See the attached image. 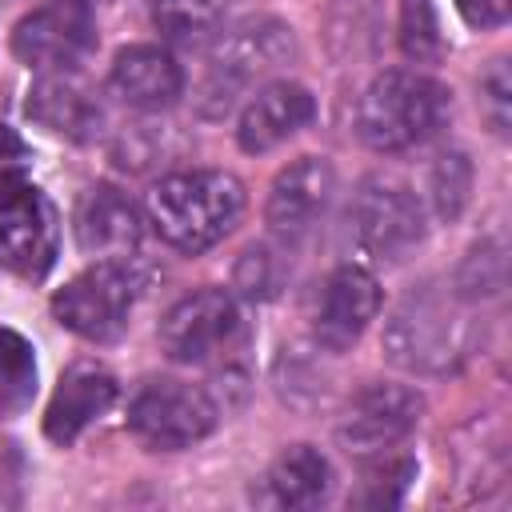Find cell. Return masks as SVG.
Listing matches in <instances>:
<instances>
[{"mask_svg": "<svg viewBox=\"0 0 512 512\" xmlns=\"http://www.w3.org/2000/svg\"><path fill=\"white\" fill-rule=\"evenodd\" d=\"M244 204H248L244 184L232 172L192 168V172H172L156 180L144 200V216L164 244L196 256L220 244L236 228V220L244 216Z\"/></svg>", "mask_w": 512, "mask_h": 512, "instance_id": "cell-1", "label": "cell"}, {"mask_svg": "<svg viewBox=\"0 0 512 512\" xmlns=\"http://www.w3.org/2000/svg\"><path fill=\"white\" fill-rule=\"evenodd\" d=\"M472 348V320L460 308V296H448L432 284L404 292L384 324V356L416 376H444L460 368Z\"/></svg>", "mask_w": 512, "mask_h": 512, "instance_id": "cell-2", "label": "cell"}, {"mask_svg": "<svg viewBox=\"0 0 512 512\" xmlns=\"http://www.w3.org/2000/svg\"><path fill=\"white\" fill-rule=\"evenodd\" d=\"M452 112V96L440 80L420 72H380L356 100L352 128L376 152H404L432 140Z\"/></svg>", "mask_w": 512, "mask_h": 512, "instance_id": "cell-3", "label": "cell"}, {"mask_svg": "<svg viewBox=\"0 0 512 512\" xmlns=\"http://www.w3.org/2000/svg\"><path fill=\"white\" fill-rule=\"evenodd\" d=\"M292 56H296V36L284 20L252 16V20L236 24L232 32L220 36V44L208 56V68H204V80L196 92V108L204 116H224L244 96V88H252L268 72L284 68Z\"/></svg>", "mask_w": 512, "mask_h": 512, "instance_id": "cell-4", "label": "cell"}, {"mask_svg": "<svg viewBox=\"0 0 512 512\" xmlns=\"http://www.w3.org/2000/svg\"><path fill=\"white\" fill-rule=\"evenodd\" d=\"M140 292H144V276L136 272V264L124 256H112V260H100V264L84 268L80 276H72L52 296V316L68 332H76L92 344H108L128 328V316H132Z\"/></svg>", "mask_w": 512, "mask_h": 512, "instance_id": "cell-5", "label": "cell"}, {"mask_svg": "<svg viewBox=\"0 0 512 512\" xmlns=\"http://www.w3.org/2000/svg\"><path fill=\"white\" fill-rule=\"evenodd\" d=\"M216 420H220V408L212 404L208 392L168 376L144 380L128 404V428L152 452L192 448L204 436H212Z\"/></svg>", "mask_w": 512, "mask_h": 512, "instance_id": "cell-6", "label": "cell"}, {"mask_svg": "<svg viewBox=\"0 0 512 512\" xmlns=\"http://www.w3.org/2000/svg\"><path fill=\"white\" fill-rule=\"evenodd\" d=\"M352 236L372 260L396 264L424 240V208L404 184L368 176L352 200Z\"/></svg>", "mask_w": 512, "mask_h": 512, "instance_id": "cell-7", "label": "cell"}, {"mask_svg": "<svg viewBox=\"0 0 512 512\" xmlns=\"http://www.w3.org/2000/svg\"><path fill=\"white\" fill-rule=\"evenodd\" d=\"M96 48V16L88 0H48L32 8L16 32L12 52L36 72H68Z\"/></svg>", "mask_w": 512, "mask_h": 512, "instance_id": "cell-8", "label": "cell"}, {"mask_svg": "<svg viewBox=\"0 0 512 512\" xmlns=\"http://www.w3.org/2000/svg\"><path fill=\"white\" fill-rule=\"evenodd\" d=\"M56 212L48 196L28 184L12 180L0 188V268L24 280H40L56 264Z\"/></svg>", "mask_w": 512, "mask_h": 512, "instance_id": "cell-9", "label": "cell"}, {"mask_svg": "<svg viewBox=\"0 0 512 512\" xmlns=\"http://www.w3.org/2000/svg\"><path fill=\"white\" fill-rule=\"evenodd\" d=\"M420 412H424V400L416 388L376 380V384H364L344 404L340 424H336V440L360 460L384 456L420 424Z\"/></svg>", "mask_w": 512, "mask_h": 512, "instance_id": "cell-10", "label": "cell"}, {"mask_svg": "<svg viewBox=\"0 0 512 512\" xmlns=\"http://www.w3.org/2000/svg\"><path fill=\"white\" fill-rule=\"evenodd\" d=\"M240 336V308L224 288H196L180 296L160 320V348L180 364H208Z\"/></svg>", "mask_w": 512, "mask_h": 512, "instance_id": "cell-11", "label": "cell"}, {"mask_svg": "<svg viewBox=\"0 0 512 512\" xmlns=\"http://www.w3.org/2000/svg\"><path fill=\"white\" fill-rule=\"evenodd\" d=\"M332 192H336L332 164L324 156H300L296 164H288L272 180V192H268V204H264V220L280 240L296 244L324 220V212L332 204Z\"/></svg>", "mask_w": 512, "mask_h": 512, "instance_id": "cell-12", "label": "cell"}, {"mask_svg": "<svg viewBox=\"0 0 512 512\" xmlns=\"http://www.w3.org/2000/svg\"><path fill=\"white\" fill-rule=\"evenodd\" d=\"M376 312H380V284H376V276L356 268V264H344V268H336L324 280V288L316 296L312 332H316V340L324 348L344 352V348H352L364 336V328L376 320Z\"/></svg>", "mask_w": 512, "mask_h": 512, "instance_id": "cell-13", "label": "cell"}, {"mask_svg": "<svg viewBox=\"0 0 512 512\" xmlns=\"http://www.w3.org/2000/svg\"><path fill=\"white\" fill-rule=\"evenodd\" d=\"M316 116V100L304 84L292 80H272L264 88H256V96L244 104L240 124H236V144L252 156L280 148L284 140H292L296 132H304Z\"/></svg>", "mask_w": 512, "mask_h": 512, "instance_id": "cell-14", "label": "cell"}, {"mask_svg": "<svg viewBox=\"0 0 512 512\" xmlns=\"http://www.w3.org/2000/svg\"><path fill=\"white\" fill-rule=\"evenodd\" d=\"M116 376L112 372H104V368H96V364H72L64 376H60V384H56V392H52V400H48V412H44V436L52 440V444H60V448H68V444H76L80 440V432L92 424V420H100L112 404H116Z\"/></svg>", "mask_w": 512, "mask_h": 512, "instance_id": "cell-15", "label": "cell"}, {"mask_svg": "<svg viewBox=\"0 0 512 512\" xmlns=\"http://www.w3.org/2000/svg\"><path fill=\"white\" fill-rule=\"evenodd\" d=\"M24 112L32 124H40L44 132L52 136H64V140H92L104 124V108L96 100L92 88H84L76 76L68 72H48L40 76L32 88H28V100H24Z\"/></svg>", "mask_w": 512, "mask_h": 512, "instance_id": "cell-16", "label": "cell"}, {"mask_svg": "<svg viewBox=\"0 0 512 512\" xmlns=\"http://www.w3.org/2000/svg\"><path fill=\"white\" fill-rule=\"evenodd\" d=\"M72 228H76V244L88 256H104V260L128 256L140 244V232H144L136 204L112 184L84 188V196L76 204V216H72Z\"/></svg>", "mask_w": 512, "mask_h": 512, "instance_id": "cell-17", "label": "cell"}, {"mask_svg": "<svg viewBox=\"0 0 512 512\" xmlns=\"http://www.w3.org/2000/svg\"><path fill=\"white\" fill-rule=\"evenodd\" d=\"M108 88H112V96L124 100L128 108L160 112V108H168V104L180 100V92H184V72H180V64H176L164 48L132 44V48H120V52H116L112 72H108Z\"/></svg>", "mask_w": 512, "mask_h": 512, "instance_id": "cell-18", "label": "cell"}, {"mask_svg": "<svg viewBox=\"0 0 512 512\" xmlns=\"http://www.w3.org/2000/svg\"><path fill=\"white\" fill-rule=\"evenodd\" d=\"M264 492L276 508H316L332 492V464L312 444H292L272 460Z\"/></svg>", "mask_w": 512, "mask_h": 512, "instance_id": "cell-19", "label": "cell"}, {"mask_svg": "<svg viewBox=\"0 0 512 512\" xmlns=\"http://www.w3.org/2000/svg\"><path fill=\"white\" fill-rule=\"evenodd\" d=\"M228 0H152V24L164 40L196 48L220 36Z\"/></svg>", "mask_w": 512, "mask_h": 512, "instance_id": "cell-20", "label": "cell"}, {"mask_svg": "<svg viewBox=\"0 0 512 512\" xmlns=\"http://www.w3.org/2000/svg\"><path fill=\"white\" fill-rule=\"evenodd\" d=\"M36 392V356L32 344L8 328H0V416L28 408Z\"/></svg>", "mask_w": 512, "mask_h": 512, "instance_id": "cell-21", "label": "cell"}, {"mask_svg": "<svg viewBox=\"0 0 512 512\" xmlns=\"http://www.w3.org/2000/svg\"><path fill=\"white\" fill-rule=\"evenodd\" d=\"M472 192V164L464 152H444L428 168V200L440 220H456Z\"/></svg>", "mask_w": 512, "mask_h": 512, "instance_id": "cell-22", "label": "cell"}, {"mask_svg": "<svg viewBox=\"0 0 512 512\" xmlns=\"http://www.w3.org/2000/svg\"><path fill=\"white\" fill-rule=\"evenodd\" d=\"M504 288V248L496 240H480L456 268V296L460 300H488Z\"/></svg>", "mask_w": 512, "mask_h": 512, "instance_id": "cell-23", "label": "cell"}, {"mask_svg": "<svg viewBox=\"0 0 512 512\" xmlns=\"http://www.w3.org/2000/svg\"><path fill=\"white\" fill-rule=\"evenodd\" d=\"M412 476H416V464H412L408 456H388V452H384V460H376V464L368 468L356 504H368V508H392V504L404 500Z\"/></svg>", "mask_w": 512, "mask_h": 512, "instance_id": "cell-24", "label": "cell"}, {"mask_svg": "<svg viewBox=\"0 0 512 512\" xmlns=\"http://www.w3.org/2000/svg\"><path fill=\"white\" fill-rule=\"evenodd\" d=\"M376 28V0H332V48L336 52H364Z\"/></svg>", "mask_w": 512, "mask_h": 512, "instance_id": "cell-25", "label": "cell"}, {"mask_svg": "<svg viewBox=\"0 0 512 512\" xmlns=\"http://www.w3.org/2000/svg\"><path fill=\"white\" fill-rule=\"evenodd\" d=\"M400 44L416 60H428V56L440 52V32H436L432 0H404L400 4Z\"/></svg>", "mask_w": 512, "mask_h": 512, "instance_id": "cell-26", "label": "cell"}, {"mask_svg": "<svg viewBox=\"0 0 512 512\" xmlns=\"http://www.w3.org/2000/svg\"><path fill=\"white\" fill-rule=\"evenodd\" d=\"M480 112L488 120V128L496 136L508 132V120H512V76H508V60H492L488 72L480 76Z\"/></svg>", "mask_w": 512, "mask_h": 512, "instance_id": "cell-27", "label": "cell"}, {"mask_svg": "<svg viewBox=\"0 0 512 512\" xmlns=\"http://www.w3.org/2000/svg\"><path fill=\"white\" fill-rule=\"evenodd\" d=\"M236 288L244 296H272L276 292V260L268 248H248L236 264Z\"/></svg>", "mask_w": 512, "mask_h": 512, "instance_id": "cell-28", "label": "cell"}, {"mask_svg": "<svg viewBox=\"0 0 512 512\" xmlns=\"http://www.w3.org/2000/svg\"><path fill=\"white\" fill-rule=\"evenodd\" d=\"M24 500V456L12 440H0V508H16Z\"/></svg>", "mask_w": 512, "mask_h": 512, "instance_id": "cell-29", "label": "cell"}, {"mask_svg": "<svg viewBox=\"0 0 512 512\" xmlns=\"http://www.w3.org/2000/svg\"><path fill=\"white\" fill-rule=\"evenodd\" d=\"M24 168H28V148H24V140H20L8 124H0V188L12 184V180H24Z\"/></svg>", "mask_w": 512, "mask_h": 512, "instance_id": "cell-30", "label": "cell"}, {"mask_svg": "<svg viewBox=\"0 0 512 512\" xmlns=\"http://www.w3.org/2000/svg\"><path fill=\"white\" fill-rule=\"evenodd\" d=\"M508 4L512 0H456V8L464 12V20L472 28H496L508 20Z\"/></svg>", "mask_w": 512, "mask_h": 512, "instance_id": "cell-31", "label": "cell"}]
</instances>
